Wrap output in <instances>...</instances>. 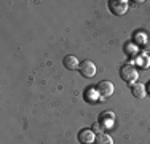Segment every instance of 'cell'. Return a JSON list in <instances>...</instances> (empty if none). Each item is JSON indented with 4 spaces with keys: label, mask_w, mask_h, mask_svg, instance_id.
<instances>
[{
    "label": "cell",
    "mask_w": 150,
    "mask_h": 144,
    "mask_svg": "<svg viewBox=\"0 0 150 144\" xmlns=\"http://www.w3.org/2000/svg\"><path fill=\"white\" fill-rule=\"evenodd\" d=\"M120 77L125 83L134 85L136 82L139 80V72L136 69V66H133V64H125V66L120 67Z\"/></svg>",
    "instance_id": "6da1fadb"
},
{
    "label": "cell",
    "mask_w": 150,
    "mask_h": 144,
    "mask_svg": "<svg viewBox=\"0 0 150 144\" xmlns=\"http://www.w3.org/2000/svg\"><path fill=\"white\" fill-rule=\"evenodd\" d=\"M129 8V2L128 0H110L109 2V10L115 16H123Z\"/></svg>",
    "instance_id": "7a4b0ae2"
},
{
    "label": "cell",
    "mask_w": 150,
    "mask_h": 144,
    "mask_svg": "<svg viewBox=\"0 0 150 144\" xmlns=\"http://www.w3.org/2000/svg\"><path fill=\"white\" fill-rule=\"evenodd\" d=\"M96 90H98L101 99H105V98H110V96L113 95V91H115V86H113L112 82L102 80V82H99V83L96 85Z\"/></svg>",
    "instance_id": "3957f363"
},
{
    "label": "cell",
    "mask_w": 150,
    "mask_h": 144,
    "mask_svg": "<svg viewBox=\"0 0 150 144\" xmlns=\"http://www.w3.org/2000/svg\"><path fill=\"white\" fill-rule=\"evenodd\" d=\"M78 71H80V74L83 75V77L91 78V77L96 75V64L93 63V61H90V59H85L83 63H80Z\"/></svg>",
    "instance_id": "277c9868"
},
{
    "label": "cell",
    "mask_w": 150,
    "mask_h": 144,
    "mask_svg": "<svg viewBox=\"0 0 150 144\" xmlns=\"http://www.w3.org/2000/svg\"><path fill=\"white\" fill-rule=\"evenodd\" d=\"M96 141V135L91 128H83L78 131V143L80 144H93Z\"/></svg>",
    "instance_id": "5b68a950"
},
{
    "label": "cell",
    "mask_w": 150,
    "mask_h": 144,
    "mask_svg": "<svg viewBox=\"0 0 150 144\" xmlns=\"http://www.w3.org/2000/svg\"><path fill=\"white\" fill-rule=\"evenodd\" d=\"M99 123L104 125V128H112L113 123H115V114L112 112V110H104L101 115H99Z\"/></svg>",
    "instance_id": "8992f818"
},
{
    "label": "cell",
    "mask_w": 150,
    "mask_h": 144,
    "mask_svg": "<svg viewBox=\"0 0 150 144\" xmlns=\"http://www.w3.org/2000/svg\"><path fill=\"white\" fill-rule=\"evenodd\" d=\"M131 93H133L134 98L142 99V98L147 96V86L144 83H141V82H136L134 85H131Z\"/></svg>",
    "instance_id": "52a82bcc"
},
{
    "label": "cell",
    "mask_w": 150,
    "mask_h": 144,
    "mask_svg": "<svg viewBox=\"0 0 150 144\" xmlns=\"http://www.w3.org/2000/svg\"><path fill=\"white\" fill-rule=\"evenodd\" d=\"M136 66L141 67V69H149L150 67V56L147 55V53L141 51L137 56H136Z\"/></svg>",
    "instance_id": "ba28073f"
},
{
    "label": "cell",
    "mask_w": 150,
    "mask_h": 144,
    "mask_svg": "<svg viewBox=\"0 0 150 144\" xmlns=\"http://www.w3.org/2000/svg\"><path fill=\"white\" fill-rule=\"evenodd\" d=\"M62 64H64V67H66V69H69V71H75V69H78V67H80V63H78V59L74 55L64 56Z\"/></svg>",
    "instance_id": "9c48e42d"
},
{
    "label": "cell",
    "mask_w": 150,
    "mask_h": 144,
    "mask_svg": "<svg viewBox=\"0 0 150 144\" xmlns=\"http://www.w3.org/2000/svg\"><path fill=\"white\" fill-rule=\"evenodd\" d=\"M125 53H126L129 58H134L136 59V56L139 55V46L136 45L134 42H128L126 45H125Z\"/></svg>",
    "instance_id": "30bf717a"
},
{
    "label": "cell",
    "mask_w": 150,
    "mask_h": 144,
    "mask_svg": "<svg viewBox=\"0 0 150 144\" xmlns=\"http://www.w3.org/2000/svg\"><path fill=\"white\" fill-rule=\"evenodd\" d=\"M96 144H113V139L109 133H101V135H96Z\"/></svg>",
    "instance_id": "8fae6325"
},
{
    "label": "cell",
    "mask_w": 150,
    "mask_h": 144,
    "mask_svg": "<svg viewBox=\"0 0 150 144\" xmlns=\"http://www.w3.org/2000/svg\"><path fill=\"white\" fill-rule=\"evenodd\" d=\"M147 40H149V38H147V34H145V32L139 31V32H136V34H134V43L137 46H142Z\"/></svg>",
    "instance_id": "7c38bea8"
},
{
    "label": "cell",
    "mask_w": 150,
    "mask_h": 144,
    "mask_svg": "<svg viewBox=\"0 0 150 144\" xmlns=\"http://www.w3.org/2000/svg\"><path fill=\"white\" fill-rule=\"evenodd\" d=\"M86 96L90 101H96V99H101V96H99V93H98V90L96 88H88V91H86Z\"/></svg>",
    "instance_id": "4fadbf2b"
},
{
    "label": "cell",
    "mask_w": 150,
    "mask_h": 144,
    "mask_svg": "<svg viewBox=\"0 0 150 144\" xmlns=\"http://www.w3.org/2000/svg\"><path fill=\"white\" fill-rule=\"evenodd\" d=\"M91 130L96 133V135H101V133H105V128H104V125H101L99 122H96V123H93Z\"/></svg>",
    "instance_id": "5bb4252c"
},
{
    "label": "cell",
    "mask_w": 150,
    "mask_h": 144,
    "mask_svg": "<svg viewBox=\"0 0 150 144\" xmlns=\"http://www.w3.org/2000/svg\"><path fill=\"white\" fill-rule=\"evenodd\" d=\"M141 48H142V51H144V53H147V51H150V40H147V42H145L144 45L141 46Z\"/></svg>",
    "instance_id": "9a60e30c"
},
{
    "label": "cell",
    "mask_w": 150,
    "mask_h": 144,
    "mask_svg": "<svg viewBox=\"0 0 150 144\" xmlns=\"http://www.w3.org/2000/svg\"><path fill=\"white\" fill-rule=\"evenodd\" d=\"M147 90H149L147 93H150V82H149V85H147Z\"/></svg>",
    "instance_id": "2e32d148"
}]
</instances>
